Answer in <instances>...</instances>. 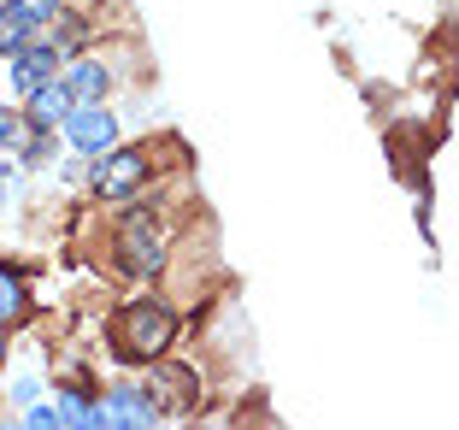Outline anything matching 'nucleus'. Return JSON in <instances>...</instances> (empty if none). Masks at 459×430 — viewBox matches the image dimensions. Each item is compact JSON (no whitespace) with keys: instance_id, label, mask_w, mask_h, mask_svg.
<instances>
[{"instance_id":"7ed1b4c3","label":"nucleus","mask_w":459,"mask_h":430,"mask_svg":"<svg viewBox=\"0 0 459 430\" xmlns=\"http://www.w3.org/2000/svg\"><path fill=\"white\" fill-rule=\"evenodd\" d=\"M160 266H165V242H160V224H153V206H135L118 230V271L153 277Z\"/></svg>"},{"instance_id":"423d86ee","label":"nucleus","mask_w":459,"mask_h":430,"mask_svg":"<svg viewBox=\"0 0 459 430\" xmlns=\"http://www.w3.org/2000/svg\"><path fill=\"white\" fill-rule=\"evenodd\" d=\"M6 71H13V94H18V101H24V94H36L48 77H59V54H54V41L36 36V41L24 48V54L6 59Z\"/></svg>"},{"instance_id":"ddd939ff","label":"nucleus","mask_w":459,"mask_h":430,"mask_svg":"<svg viewBox=\"0 0 459 430\" xmlns=\"http://www.w3.org/2000/svg\"><path fill=\"white\" fill-rule=\"evenodd\" d=\"M18 312H24V277L13 266H0V324L18 319Z\"/></svg>"},{"instance_id":"20e7f679","label":"nucleus","mask_w":459,"mask_h":430,"mask_svg":"<svg viewBox=\"0 0 459 430\" xmlns=\"http://www.w3.org/2000/svg\"><path fill=\"white\" fill-rule=\"evenodd\" d=\"M59 130H65V142L82 154V160H95V154H107L112 142H118V118H112L107 101H77Z\"/></svg>"},{"instance_id":"9b49d317","label":"nucleus","mask_w":459,"mask_h":430,"mask_svg":"<svg viewBox=\"0 0 459 430\" xmlns=\"http://www.w3.org/2000/svg\"><path fill=\"white\" fill-rule=\"evenodd\" d=\"M6 13L24 18V24H36V30H48L59 13H65V0H6Z\"/></svg>"},{"instance_id":"f257e3e1","label":"nucleus","mask_w":459,"mask_h":430,"mask_svg":"<svg viewBox=\"0 0 459 430\" xmlns=\"http://www.w3.org/2000/svg\"><path fill=\"white\" fill-rule=\"evenodd\" d=\"M112 342H118V360H160L177 342V312L165 301H130L112 324Z\"/></svg>"},{"instance_id":"dca6fc26","label":"nucleus","mask_w":459,"mask_h":430,"mask_svg":"<svg viewBox=\"0 0 459 430\" xmlns=\"http://www.w3.org/2000/svg\"><path fill=\"white\" fill-rule=\"evenodd\" d=\"M24 195V165H0V213Z\"/></svg>"},{"instance_id":"f8f14e48","label":"nucleus","mask_w":459,"mask_h":430,"mask_svg":"<svg viewBox=\"0 0 459 430\" xmlns=\"http://www.w3.org/2000/svg\"><path fill=\"white\" fill-rule=\"evenodd\" d=\"M36 36H41L36 24H24V18H13V13H6V18H0V59L24 54V48H30V41H36Z\"/></svg>"},{"instance_id":"9d476101","label":"nucleus","mask_w":459,"mask_h":430,"mask_svg":"<svg viewBox=\"0 0 459 430\" xmlns=\"http://www.w3.org/2000/svg\"><path fill=\"white\" fill-rule=\"evenodd\" d=\"M82 36H89V24H82L77 13H59V18H54V36H48V41H54L59 59H77V54H82Z\"/></svg>"},{"instance_id":"6ab92c4d","label":"nucleus","mask_w":459,"mask_h":430,"mask_svg":"<svg viewBox=\"0 0 459 430\" xmlns=\"http://www.w3.org/2000/svg\"><path fill=\"white\" fill-rule=\"evenodd\" d=\"M0 18H6V6H0Z\"/></svg>"},{"instance_id":"1a4fd4ad","label":"nucleus","mask_w":459,"mask_h":430,"mask_svg":"<svg viewBox=\"0 0 459 430\" xmlns=\"http://www.w3.org/2000/svg\"><path fill=\"white\" fill-rule=\"evenodd\" d=\"M18 165H48L59 154V130H36V124H24V136H18Z\"/></svg>"},{"instance_id":"39448f33","label":"nucleus","mask_w":459,"mask_h":430,"mask_svg":"<svg viewBox=\"0 0 459 430\" xmlns=\"http://www.w3.org/2000/svg\"><path fill=\"white\" fill-rule=\"evenodd\" d=\"M160 418V401H153V390H142V383H112L107 401H95V425H153Z\"/></svg>"},{"instance_id":"6e6552de","label":"nucleus","mask_w":459,"mask_h":430,"mask_svg":"<svg viewBox=\"0 0 459 430\" xmlns=\"http://www.w3.org/2000/svg\"><path fill=\"white\" fill-rule=\"evenodd\" d=\"M65 89H71V101H107L112 94V71H107V59H65Z\"/></svg>"},{"instance_id":"f3484780","label":"nucleus","mask_w":459,"mask_h":430,"mask_svg":"<svg viewBox=\"0 0 459 430\" xmlns=\"http://www.w3.org/2000/svg\"><path fill=\"white\" fill-rule=\"evenodd\" d=\"M24 418H30V425H59V413H54V407H30Z\"/></svg>"},{"instance_id":"2eb2a0df","label":"nucleus","mask_w":459,"mask_h":430,"mask_svg":"<svg viewBox=\"0 0 459 430\" xmlns=\"http://www.w3.org/2000/svg\"><path fill=\"white\" fill-rule=\"evenodd\" d=\"M18 136H24V112H18V107H0V154H13Z\"/></svg>"},{"instance_id":"f03ea898","label":"nucleus","mask_w":459,"mask_h":430,"mask_svg":"<svg viewBox=\"0 0 459 430\" xmlns=\"http://www.w3.org/2000/svg\"><path fill=\"white\" fill-rule=\"evenodd\" d=\"M148 148H118V142H112L107 154H95V177H89V183H95V195L100 201H130L135 189L148 183Z\"/></svg>"},{"instance_id":"a211bd4d","label":"nucleus","mask_w":459,"mask_h":430,"mask_svg":"<svg viewBox=\"0 0 459 430\" xmlns=\"http://www.w3.org/2000/svg\"><path fill=\"white\" fill-rule=\"evenodd\" d=\"M0 365H6V324H0Z\"/></svg>"},{"instance_id":"0eeeda50","label":"nucleus","mask_w":459,"mask_h":430,"mask_svg":"<svg viewBox=\"0 0 459 430\" xmlns=\"http://www.w3.org/2000/svg\"><path fill=\"white\" fill-rule=\"evenodd\" d=\"M71 107H77V101H71L65 77H48L36 94H24V124H36V130H59Z\"/></svg>"},{"instance_id":"4468645a","label":"nucleus","mask_w":459,"mask_h":430,"mask_svg":"<svg viewBox=\"0 0 459 430\" xmlns=\"http://www.w3.org/2000/svg\"><path fill=\"white\" fill-rule=\"evenodd\" d=\"M54 413H59V425H95V407L82 401L77 390H59V407H54Z\"/></svg>"}]
</instances>
